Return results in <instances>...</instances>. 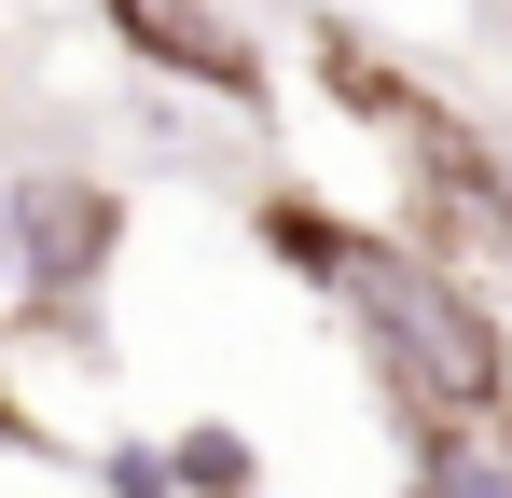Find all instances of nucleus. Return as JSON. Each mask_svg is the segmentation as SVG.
I'll list each match as a JSON object with an SVG mask.
<instances>
[{
    "label": "nucleus",
    "mask_w": 512,
    "mask_h": 498,
    "mask_svg": "<svg viewBox=\"0 0 512 498\" xmlns=\"http://www.w3.org/2000/svg\"><path fill=\"white\" fill-rule=\"evenodd\" d=\"M84 471H97V498H180V485H167V429H139V443H97Z\"/></svg>",
    "instance_id": "7"
},
{
    "label": "nucleus",
    "mask_w": 512,
    "mask_h": 498,
    "mask_svg": "<svg viewBox=\"0 0 512 498\" xmlns=\"http://www.w3.org/2000/svg\"><path fill=\"white\" fill-rule=\"evenodd\" d=\"M167 485L180 498H263V443L236 415H180L167 429Z\"/></svg>",
    "instance_id": "6"
},
{
    "label": "nucleus",
    "mask_w": 512,
    "mask_h": 498,
    "mask_svg": "<svg viewBox=\"0 0 512 498\" xmlns=\"http://www.w3.org/2000/svg\"><path fill=\"white\" fill-rule=\"evenodd\" d=\"M250 249L346 332L374 415H457V429L512 443V305L485 277L429 263L388 208H346V194H305V180L250 194Z\"/></svg>",
    "instance_id": "1"
},
{
    "label": "nucleus",
    "mask_w": 512,
    "mask_h": 498,
    "mask_svg": "<svg viewBox=\"0 0 512 498\" xmlns=\"http://www.w3.org/2000/svg\"><path fill=\"white\" fill-rule=\"evenodd\" d=\"M388 471H402V498H512V443L457 429V415H388Z\"/></svg>",
    "instance_id": "5"
},
{
    "label": "nucleus",
    "mask_w": 512,
    "mask_h": 498,
    "mask_svg": "<svg viewBox=\"0 0 512 498\" xmlns=\"http://www.w3.org/2000/svg\"><path fill=\"white\" fill-rule=\"evenodd\" d=\"M305 70H319V97H333L346 125H374L388 139V180H402V236L429 249V263H457V277H485L512 305V153L485 111H457V83L402 70L388 42H360V28H305Z\"/></svg>",
    "instance_id": "2"
},
{
    "label": "nucleus",
    "mask_w": 512,
    "mask_h": 498,
    "mask_svg": "<svg viewBox=\"0 0 512 498\" xmlns=\"http://www.w3.org/2000/svg\"><path fill=\"white\" fill-rule=\"evenodd\" d=\"M125 236H139V194L84 153H14L0 166V332L14 346H70L97 360L111 332V277H125Z\"/></svg>",
    "instance_id": "3"
},
{
    "label": "nucleus",
    "mask_w": 512,
    "mask_h": 498,
    "mask_svg": "<svg viewBox=\"0 0 512 498\" xmlns=\"http://www.w3.org/2000/svg\"><path fill=\"white\" fill-rule=\"evenodd\" d=\"M97 28L125 42V70H139V83L222 97L236 125L277 111V56H263V28L236 14V0H97Z\"/></svg>",
    "instance_id": "4"
}]
</instances>
